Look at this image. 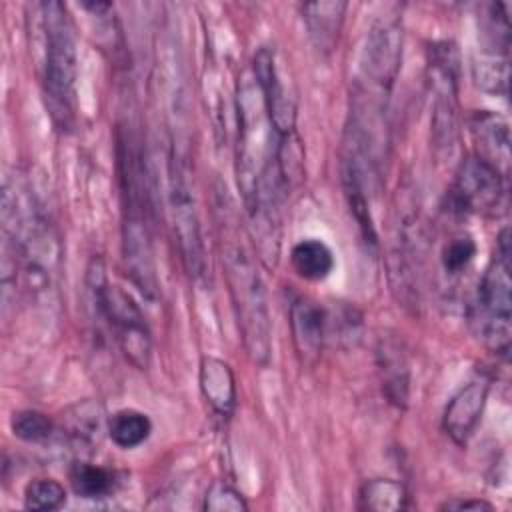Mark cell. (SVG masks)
Here are the masks:
<instances>
[{
    "label": "cell",
    "instance_id": "obj_1",
    "mask_svg": "<svg viewBox=\"0 0 512 512\" xmlns=\"http://www.w3.org/2000/svg\"><path fill=\"white\" fill-rule=\"evenodd\" d=\"M220 260L240 330L242 344L252 362L266 366L272 352V322L268 294L254 252L232 222L230 206H220Z\"/></svg>",
    "mask_w": 512,
    "mask_h": 512
},
{
    "label": "cell",
    "instance_id": "obj_2",
    "mask_svg": "<svg viewBox=\"0 0 512 512\" xmlns=\"http://www.w3.org/2000/svg\"><path fill=\"white\" fill-rule=\"evenodd\" d=\"M40 26L44 38L42 84L48 112L58 128H70L76 116L78 52L70 14L62 2L40 4Z\"/></svg>",
    "mask_w": 512,
    "mask_h": 512
},
{
    "label": "cell",
    "instance_id": "obj_3",
    "mask_svg": "<svg viewBox=\"0 0 512 512\" xmlns=\"http://www.w3.org/2000/svg\"><path fill=\"white\" fill-rule=\"evenodd\" d=\"M512 280L510 234L504 228L496 240V252L478 284L470 322L484 346L500 358H508L512 342Z\"/></svg>",
    "mask_w": 512,
    "mask_h": 512
},
{
    "label": "cell",
    "instance_id": "obj_4",
    "mask_svg": "<svg viewBox=\"0 0 512 512\" xmlns=\"http://www.w3.org/2000/svg\"><path fill=\"white\" fill-rule=\"evenodd\" d=\"M88 286L96 312L110 328L124 358L138 370H146L152 358V336L138 304L122 288L108 282L102 260H92Z\"/></svg>",
    "mask_w": 512,
    "mask_h": 512
},
{
    "label": "cell",
    "instance_id": "obj_5",
    "mask_svg": "<svg viewBox=\"0 0 512 512\" xmlns=\"http://www.w3.org/2000/svg\"><path fill=\"white\" fill-rule=\"evenodd\" d=\"M402 60V26L398 18H380L372 24L360 62L356 90L372 100L386 102Z\"/></svg>",
    "mask_w": 512,
    "mask_h": 512
},
{
    "label": "cell",
    "instance_id": "obj_6",
    "mask_svg": "<svg viewBox=\"0 0 512 512\" xmlns=\"http://www.w3.org/2000/svg\"><path fill=\"white\" fill-rule=\"evenodd\" d=\"M448 202L450 210L458 214L498 216L508 206V178L470 154L458 164Z\"/></svg>",
    "mask_w": 512,
    "mask_h": 512
},
{
    "label": "cell",
    "instance_id": "obj_7",
    "mask_svg": "<svg viewBox=\"0 0 512 512\" xmlns=\"http://www.w3.org/2000/svg\"><path fill=\"white\" fill-rule=\"evenodd\" d=\"M168 212H170L174 238L180 250V260L186 272L194 278L204 276L206 256H204V242H202L194 194L186 178V172L174 160L170 162V178H168Z\"/></svg>",
    "mask_w": 512,
    "mask_h": 512
},
{
    "label": "cell",
    "instance_id": "obj_8",
    "mask_svg": "<svg viewBox=\"0 0 512 512\" xmlns=\"http://www.w3.org/2000/svg\"><path fill=\"white\" fill-rule=\"evenodd\" d=\"M252 76L262 92L266 114L278 136L296 132V100L288 92L272 48L262 46L254 54Z\"/></svg>",
    "mask_w": 512,
    "mask_h": 512
},
{
    "label": "cell",
    "instance_id": "obj_9",
    "mask_svg": "<svg viewBox=\"0 0 512 512\" xmlns=\"http://www.w3.org/2000/svg\"><path fill=\"white\" fill-rule=\"evenodd\" d=\"M490 392V378L480 374L466 382L446 404L442 416V430L458 446H466L474 434Z\"/></svg>",
    "mask_w": 512,
    "mask_h": 512
},
{
    "label": "cell",
    "instance_id": "obj_10",
    "mask_svg": "<svg viewBox=\"0 0 512 512\" xmlns=\"http://www.w3.org/2000/svg\"><path fill=\"white\" fill-rule=\"evenodd\" d=\"M294 348L304 364H314L326 342V308L308 296H296L288 310Z\"/></svg>",
    "mask_w": 512,
    "mask_h": 512
},
{
    "label": "cell",
    "instance_id": "obj_11",
    "mask_svg": "<svg viewBox=\"0 0 512 512\" xmlns=\"http://www.w3.org/2000/svg\"><path fill=\"white\" fill-rule=\"evenodd\" d=\"M470 134L476 146V156L498 170L504 178L510 176V130L502 116L482 110L470 118Z\"/></svg>",
    "mask_w": 512,
    "mask_h": 512
},
{
    "label": "cell",
    "instance_id": "obj_12",
    "mask_svg": "<svg viewBox=\"0 0 512 512\" xmlns=\"http://www.w3.org/2000/svg\"><path fill=\"white\" fill-rule=\"evenodd\" d=\"M108 434V416L100 402L82 400L62 414V436L76 452L92 454Z\"/></svg>",
    "mask_w": 512,
    "mask_h": 512
},
{
    "label": "cell",
    "instance_id": "obj_13",
    "mask_svg": "<svg viewBox=\"0 0 512 512\" xmlns=\"http://www.w3.org/2000/svg\"><path fill=\"white\" fill-rule=\"evenodd\" d=\"M198 384L208 406L220 416L230 418L236 408V378L228 362L204 356L198 368Z\"/></svg>",
    "mask_w": 512,
    "mask_h": 512
},
{
    "label": "cell",
    "instance_id": "obj_14",
    "mask_svg": "<svg viewBox=\"0 0 512 512\" xmlns=\"http://www.w3.org/2000/svg\"><path fill=\"white\" fill-rule=\"evenodd\" d=\"M376 362L386 398L404 408L410 396V368L404 350L394 338H380L376 348Z\"/></svg>",
    "mask_w": 512,
    "mask_h": 512
},
{
    "label": "cell",
    "instance_id": "obj_15",
    "mask_svg": "<svg viewBox=\"0 0 512 512\" xmlns=\"http://www.w3.org/2000/svg\"><path fill=\"white\" fill-rule=\"evenodd\" d=\"M346 8L348 4L340 0L308 2L302 6V18L308 28V36L316 50L322 54H330L336 48Z\"/></svg>",
    "mask_w": 512,
    "mask_h": 512
},
{
    "label": "cell",
    "instance_id": "obj_16",
    "mask_svg": "<svg viewBox=\"0 0 512 512\" xmlns=\"http://www.w3.org/2000/svg\"><path fill=\"white\" fill-rule=\"evenodd\" d=\"M290 262L294 272L308 282H322L334 270V254L320 238H304L292 246Z\"/></svg>",
    "mask_w": 512,
    "mask_h": 512
},
{
    "label": "cell",
    "instance_id": "obj_17",
    "mask_svg": "<svg viewBox=\"0 0 512 512\" xmlns=\"http://www.w3.org/2000/svg\"><path fill=\"white\" fill-rule=\"evenodd\" d=\"M358 508L366 512H400L410 508L406 486L392 478H372L360 486Z\"/></svg>",
    "mask_w": 512,
    "mask_h": 512
},
{
    "label": "cell",
    "instance_id": "obj_18",
    "mask_svg": "<svg viewBox=\"0 0 512 512\" xmlns=\"http://www.w3.org/2000/svg\"><path fill=\"white\" fill-rule=\"evenodd\" d=\"M68 478L76 496L86 500L106 498L116 488V474L112 470L84 460H76L70 466Z\"/></svg>",
    "mask_w": 512,
    "mask_h": 512
},
{
    "label": "cell",
    "instance_id": "obj_19",
    "mask_svg": "<svg viewBox=\"0 0 512 512\" xmlns=\"http://www.w3.org/2000/svg\"><path fill=\"white\" fill-rule=\"evenodd\" d=\"M150 434L152 422L148 414L140 410L124 408L108 418V438L122 450H130L144 444L150 438Z\"/></svg>",
    "mask_w": 512,
    "mask_h": 512
},
{
    "label": "cell",
    "instance_id": "obj_20",
    "mask_svg": "<svg viewBox=\"0 0 512 512\" xmlns=\"http://www.w3.org/2000/svg\"><path fill=\"white\" fill-rule=\"evenodd\" d=\"M472 76L484 92L508 96V60L476 54L472 58Z\"/></svg>",
    "mask_w": 512,
    "mask_h": 512
},
{
    "label": "cell",
    "instance_id": "obj_21",
    "mask_svg": "<svg viewBox=\"0 0 512 512\" xmlns=\"http://www.w3.org/2000/svg\"><path fill=\"white\" fill-rule=\"evenodd\" d=\"M12 434L28 444H42L48 442L54 434V422L48 414L40 410H20L12 414L10 420Z\"/></svg>",
    "mask_w": 512,
    "mask_h": 512
},
{
    "label": "cell",
    "instance_id": "obj_22",
    "mask_svg": "<svg viewBox=\"0 0 512 512\" xmlns=\"http://www.w3.org/2000/svg\"><path fill=\"white\" fill-rule=\"evenodd\" d=\"M66 504V488L54 478H36L24 488V506L28 510H58Z\"/></svg>",
    "mask_w": 512,
    "mask_h": 512
},
{
    "label": "cell",
    "instance_id": "obj_23",
    "mask_svg": "<svg viewBox=\"0 0 512 512\" xmlns=\"http://www.w3.org/2000/svg\"><path fill=\"white\" fill-rule=\"evenodd\" d=\"M476 252L478 248L474 238L470 234H458L450 238L442 248V254H440L442 268L448 274H460L472 264V260L476 258Z\"/></svg>",
    "mask_w": 512,
    "mask_h": 512
},
{
    "label": "cell",
    "instance_id": "obj_24",
    "mask_svg": "<svg viewBox=\"0 0 512 512\" xmlns=\"http://www.w3.org/2000/svg\"><path fill=\"white\" fill-rule=\"evenodd\" d=\"M202 508L208 512H246L248 502L232 484L214 480L204 494Z\"/></svg>",
    "mask_w": 512,
    "mask_h": 512
},
{
    "label": "cell",
    "instance_id": "obj_25",
    "mask_svg": "<svg viewBox=\"0 0 512 512\" xmlns=\"http://www.w3.org/2000/svg\"><path fill=\"white\" fill-rule=\"evenodd\" d=\"M440 510H452V512H488V510H494V506L482 498H462V496H456V498H450L446 500Z\"/></svg>",
    "mask_w": 512,
    "mask_h": 512
}]
</instances>
